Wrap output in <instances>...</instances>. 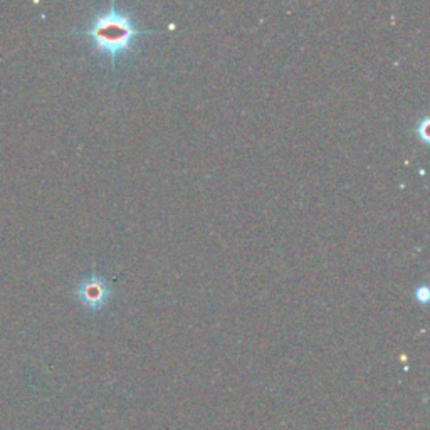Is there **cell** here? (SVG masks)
<instances>
[{"mask_svg":"<svg viewBox=\"0 0 430 430\" xmlns=\"http://www.w3.org/2000/svg\"><path fill=\"white\" fill-rule=\"evenodd\" d=\"M417 133L424 143H429V118H425V120L420 121V125H417Z\"/></svg>","mask_w":430,"mask_h":430,"instance_id":"4","label":"cell"},{"mask_svg":"<svg viewBox=\"0 0 430 430\" xmlns=\"http://www.w3.org/2000/svg\"><path fill=\"white\" fill-rule=\"evenodd\" d=\"M156 30L140 29L132 14L118 9L116 3L111 2L106 10L96 15L88 29L79 34L88 36L99 52L105 54L110 59L111 66H114L118 57L133 49L134 41L143 34H155Z\"/></svg>","mask_w":430,"mask_h":430,"instance_id":"1","label":"cell"},{"mask_svg":"<svg viewBox=\"0 0 430 430\" xmlns=\"http://www.w3.org/2000/svg\"><path fill=\"white\" fill-rule=\"evenodd\" d=\"M429 296H430V291L425 284H422V286H418L417 289L413 291V298H416V301L422 303V305H425V303L429 301Z\"/></svg>","mask_w":430,"mask_h":430,"instance_id":"3","label":"cell"},{"mask_svg":"<svg viewBox=\"0 0 430 430\" xmlns=\"http://www.w3.org/2000/svg\"><path fill=\"white\" fill-rule=\"evenodd\" d=\"M76 296H78L81 305L86 306L88 309L98 311L105 308L108 301H110L111 287L105 278L93 272L90 278L79 283L78 289H76Z\"/></svg>","mask_w":430,"mask_h":430,"instance_id":"2","label":"cell"}]
</instances>
